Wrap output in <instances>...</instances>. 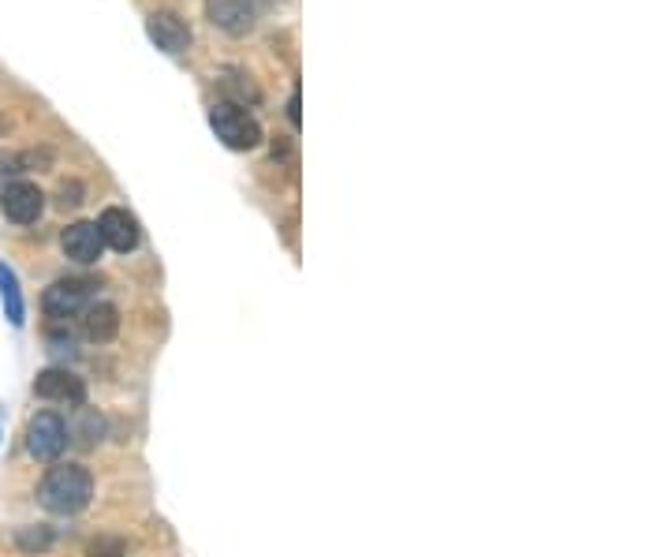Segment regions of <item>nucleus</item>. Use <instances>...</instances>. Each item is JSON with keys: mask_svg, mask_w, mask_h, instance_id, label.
Segmentation results:
<instances>
[{"mask_svg": "<svg viewBox=\"0 0 672 557\" xmlns=\"http://www.w3.org/2000/svg\"><path fill=\"white\" fill-rule=\"evenodd\" d=\"M93 288H98V281H90V277H60L42 292V310L49 318L82 315L93 299Z\"/></svg>", "mask_w": 672, "mask_h": 557, "instance_id": "obj_3", "label": "nucleus"}, {"mask_svg": "<svg viewBox=\"0 0 672 557\" xmlns=\"http://www.w3.org/2000/svg\"><path fill=\"white\" fill-rule=\"evenodd\" d=\"M206 19L224 34H247L254 26V0H206Z\"/></svg>", "mask_w": 672, "mask_h": 557, "instance_id": "obj_10", "label": "nucleus"}, {"mask_svg": "<svg viewBox=\"0 0 672 557\" xmlns=\"http://www.w3.org/2000/svg\"><path fill=\"white\" fill-rule=\"evenodd\" d=\"M34 393L42 401H60V404H82L87 401V385L79 374H71L68 367H49L34 378Z\"/></svg>", "mask_w": 672, "mask_h": 557, "instance_id": "obj_6", "label": "nucleus"}, {"mask_svg": "<svg viewBox=\"0 0 672 557\" xmlns=\"http://www.w3.org/2000/svg\"><path fill=\"white\" fill-rule=\"evenodd\" d=\"M98 232H101V243L112 251H120V254L135 251L139 240H142L139 221L128 210H120V206H109V210L98 217Z\"/></svg>", "mask_w": 672, "mask_h": 557, "instance_id": "obj_7", "label": "nucleus"}, {"mask_svg": "<svg viewBox=\"0 0 672 557\" xmlns=\"http://www.w3.org/2000/svg\"><path fill=\"white\" fill-rule=\"evenodd\" d=\"M288 120H291V124L299 128V94H296V98L288 101Z\"/></svg>", "mask_w": 672, "mask_h": 557, "instance_id": "obj_18", "label": "nucleus"}, {"mask_svg": "<svg viewBox=\"0 0 672 557\" xmlns=\"http://www.w3.org/2000/svg\"><path fill=\"white\" fill-rule=\"evenodd\" d=\"M210 128L217 131V139H221L229 150H254L262 143V128L258 120L247 117L240 106H232V101H221V106L210 109Z\"/></svg>", "mask_w": 672, "mask_h": 557, "instance_id": "obj_2", "label": "nucleus"}, {"mask_svg": "<svg viewBox=\"0 0 672 557\" xmlns=\"http://www.w3.org/2000/svg\"><path fill=\"white\" fill-rule=\"evenodd\" d=\"M37 162L34 154H0V192L8 184H15L23 173H31V165Z\"/></svg>", "mask_w": 672, "mask_h": 557, "instance_id": "obj_13", "label": "nucleus"}, {"mask_svg": "<svg viewBox=\"0 0 672 557\" xmlns=\"http://www.w3.org/2000/svg\"><path fill=\"white\" fill-rule=\"evenodd\" d=\"M68 446V427L56 412H37L31 423H26V452L34 460H56Z\"/></svg>", "mask_w": 672, "mask_h": 557, "instance_id": "obj_4", "label": "nucleus"}, {"mask_svg": "<svg viewBox=\"0 0 672 557\" xmlns=\"http://www.w3.org/2000/svg\"><path fill=\"white\" fill-rule=\"evenodd\" d=\"M0 299H4V315L12 326H23L26 307H23V292H19V277L0 262Z\"/></svg>", "mask_w": 672, "mask_h": 557, "instance_id": "obj_12", "label": "nucleus"}, {"mask_svg": "<svg viewBox=\"0 0 672 557\" xmlns=\"http://www.w3.org/2000/svg\"><path fill=\"white\" fill-rule=\"evenodd\" d=\"M221 87L229 90V94H235V98H240V101H258V98H262L258 87H254L251 79H247V83H232L229 75H224V79H221Z\"/></svg>", "mask_w": 672, "mask_h": 557, "instance_id": "obj_15", "label": "nucleus"}, {"mask_svg": "<svg viewBox=\"0 0 672 557\" xmlns=\"http://www.w3.org/2000/svg\"><path fill=\"white\" fill-rule=\"evenodd\" d=\"M146 34H150V42L157 45V50H165V53H187L191 50V26L184 23L179 15L173 12H154L146 19Z\"/></svg>", "mask_w": 672, "mask_h": 557, "instance_id": "obj_8", "label": "nucleus"}, {"mask_svg": "<svg viewBox=\"0 0 672 557\" xmlns=\"http://www.w3.org/2000/svg\"><path fill=\"white\" fill-rule=\"evenodd\" d=\"M90 557H124V543H93Z\"/></svg>", "mask_w": 672, "mask_h": 557, "instance_id": "obj_17", "label": "nucleus"}, {"mask_svg": "<svg viewBox=\"0 0 672 557\" xmlns=\"http://www.w3.org/2000/svg\"><path fill=\"white\" fill-rule=\"evenodd\" d=\"M120 334V310L112 304H90L82 310V337L93 345H109Z\"/></svg>", "mask_w": 672, "mask_h": 557, "instance_id": "obj_11", "label": "nucleus"}, {"mask_svg": "<svg viewBox=\"0 0 672 557\" xmlns=\"http://www.w3.org/2000/svg\"><path fill=\"white\" fill-rule=\"evenodd\" d=\"M0 206H4V217L15 225H34L37 217L45 210V195L37 184H26V181H15L0 192Z\"/></svg>", "mask_w": 672, "mask_h": 557, "instance_id": "obj_5", "label": "nucleus"}, {"mask_svg": "<svg viewBox=\"0 0 672 557\" xmlns=\"http://www.w3.org/2000/svg\"><path fill=\"white\" fill-rule=\"evenodd\" d=\"M60 198H56V203L64 206V210H68V206H79L82 203V184L79 181H71V184H60V192H56Z\"/></svg>", "mask_w": 672, "mask_h": 557, "instance_id": "obj_16", "label": "nucleus"}, {"mask_svg": "<svg viewBox=\"0 0 672 557\" xmlns=\"http://www.w3.org/2000/svg\"><path fill=\"white\" fill-rule=\"evenodd\" d=\"M60 248L64 254H68L71 262H79V266H90V262H98L101 259V232H98V225L93 221H75L64 229L60 236Z\"/></svg>", "mask_w": 672, "mask_h": 557, "instance_id": "obj_9", "label": "nucleus"}, {"mask_svg": "<svg viewBox=\"0 0 672 557\" xmlns=\"http://www.w3.org/2000/svg\"><path fill=\"white\" fill-rule=\"evenodd\" d=\"M19 546H23V550H49L53 546V532L49 527H23V532H19Z\"/></svg>", "mask_w": 672, "mask_h": 557, "instance_id": "obj_14", "label": "nucleus"}, {"mask_svg": "<svg viewBox=\"0 0 672 557\" xmlns=\"http://www.w3.org/2000/svg\"><path fill=\"white\" fill-rule=\"evenodd\" d=\"M93 498V476L82 465H56L45 471L37 487V502L53 516H75L90 505Z\"/></svg>", "mask_w": 672, "mask_h": 557, "instance_id": "obj_1", "label": "nucleus"}]
</instances>
